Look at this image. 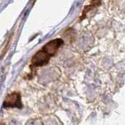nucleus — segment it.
Instances as JSON below:
<instances>
[{"mask_svg":"<svg viewBox=\"0 0 125 125\" xmlns=\"http://www.w3.org/2000/svg\"><path fill=\"white\" fill-rule=\"evenodd\" d=\"M62 43H63V41L60 38L54 39V40L48 42L32 57V60H31L32 66H41L48 63V62L50 60L49 57H52L56 54Z\"/></svg>","mask_w":125,"mask_h":125,"instance_id":"obj_1","label":"nucleus"},{"mask_svg":"<svg viewBox=\"0 0 125 125\" xmlns=\"http://www.w3.org/2000/svg\"><path fill=\"white\" fill-rule=\"evenodd\" d=\"M3 107L6 108H20L22 107L21 98L20 93L13 92L8 95L3 103Z\"/></svg>","mask_w":125,"mask_h":125,"instance_id":"obj_2","label":"nucleus"}]
</instances>
